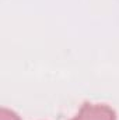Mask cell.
<instances>
[{
    "label": "cell",
    "instance_id": "2",
    "mask_svg": "<svg viewBox=\"0 0 119 120\" xmlns=\"http://www.w3.org/2000/svg\"><path fill=\"white\" fill-rule=\"evenodd\" d=\"M0 120H20V117L14 112L7 110L6 108H3L1 112H0Z\"/></svg>",
    "mask_w": 119,
    "mask_h": 120
},
{
    "label": "cell",
    "instance_id": "1",
    "mask_svg": "<svg viewBox=\"0 0 119 120\" xmlns=\"http://www.w3.org/2000/svg\"><path fill=\"white\" fill-rule=\"evenodd\" d=\"M73 120H115V113L108 106L84 105Z\"/></svg>",
    "mask_w": 119,
    "mask_h": 120
}]
</instances>
